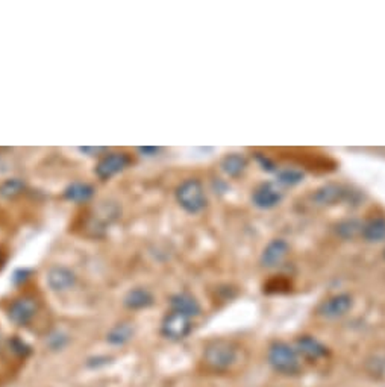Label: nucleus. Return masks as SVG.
<instances>
[{
  "label": "nucleus",
  "mask_w": 385,
  "mask_h": 387,
  "mask_svg": "<svg viewBox=\"0 0 385 387\" xmlns=\"http://www.w3.org/2000/svg\"><path fill=\"white\" fill-rule=\"evenodd\" d=\"M176 201L190 215H197L206 207V195L204 184L196 178L186 179L176 189Z\"/></svg>",
  "instance_id": "nucleus-1"
},
{
  "label": "nucleus",
  "mask_w": 385,
  "mask_h": 387,
  "mask_svg": "<svg viewBox=\"0 0 385 387\" xmlns=\"http://www.w3.org/2000/svg\"><path fill=\"white\" fill-rule=\"evenodd\" d=\"M269 363L282 375H296L300 371L299 354L286 342H274L269 349Z\"/></svg>",
  "instance_id": "nucleus-2"
},
{
  "label": "nucleus",
  "mask_w": 385,
  "mask_h": 387,
  "mask_svg": "<svg viewBox=\"0 0 385 387\" xmlns=\"http://www.w3.org/2000/svg\"><path fill=\"white\" fill-rule=\"evenodd\" d=\"M205 363L214 371H225L237 360V348L232 342L225 339L213 340L208 344L204 353Z\"/></svg>",
  "instance_id": "nucleus-3"
},
{
  "label": "nucleus",
  "mask_w": 385,
  "mask_h": 387,
  "mask_svg": "<svg viewBox=\"0 0 385 387\" xmlns=\"http://www.w3.org/2000/svg\"><path fill=\"white\" fill-rule=\"evenodd\" d=\"M191 319L182 313L172 311L162 319L161 324V333L164 337L170 340H182L186 339L191 333Z\"/></svg>",
  "instance_id": "nucleus-4"
},
{
  "label": "nucleus",
  "mask_w": 385,
  "mask_h": 387,
  "mask_svg": "<svg viewBox=\"0 0 385 387\" xmlns=\"http://www.w3.org/2000/svg\"><path fill=\"white\" fill-rule=\"evenodd\" d=\"M38 311V301L32 297H22L15 299L8 308V316L15 325H27Z\"/></svg>",
  "instance_id": "nucleus-5"
},
{
  "label": "nucleus",
  "mask_w": 385,
  "mask_h": 387,
  "mask_svg": "<svg viewBox=\"0 0 385 387\" xmlns=\"http://www.w3.org/2000/svg\"><path fill=\"white\" fill-rule=\"evenodd\" d=\"M131 164V156L127 154H108L96 165V175L100 179H109L114 175L123 172Z\"/></svg>",
  "instance_id": "nucleus-6"
},
{
  "label": "nucleus",
  "mask_w": 385,
  "mask_h": 387,
  "mask_svg": "<svg viewBox=\"0 0 385 387\" xmlns=\"http://www.w3.org/2000/svg\"><path fill=\"white\" fill-rule=\"evenodd\" d=\"M354 307L352 297L347 293L335 294V297L326 299L325 302L320 304L318 307V315L326 319H337L344 316L346 313H349Z\"/></svg>",
  "instance_id": "nucleus-7"
},
{
  "label": "nucleus",
  "mask_w": 385,
  "mask_h": 387,
  "mask_svg": "<svg viewBox=\"0 0 385 387\" xmlns=\"http://www.w3.org/2000/svg\"><path fill=\"white\" fill-rule=\"evenodd\" d=\"M282 193L272 182H264L252 193V204L260 210H272L281 204Z\"/></svg>",
  "instance_id": "nucleus-8"
},
{
  "label": "nucleus",
  "mask_w": 385,
  "mask_h": 387,
  "mask_svg": "<svg viewBox=\"0 0 385 387\" xmlns=\"http://www.w3.org/2000/svg\"><path fill=\"white\" fill-rule=\"evenodd\" d=\"M288 251L290 246L286 240H282V238H274V240H272L264 247L260 262L264 267H267V269H270V267H276L286 260Z\"/></svg>",
  "instance_id": "nucleus-9"
},
{
  "label": "nucleus",
  "mask_w": 385,
  "mask_h": 387,
  "mask_svg": "<svg viewBox=\"0 0 385 387\" xmlns=\"http://www.w3.org/2000/svg\"><path fill=\"white\" fill-rule=\"evenodd\" d=\"M48 284L55 292H66L76 284V275L64 266H53L48 272Z\"/></svg>",
  "instance_id": "nucleus-10"
},
{
  "label": "nucleus",
  "mask_w": 385,
  "mask_h": 387,
  "mask_svg": "<svg viewBox=\"0 0 385 387\" xmlns=\"http://www.w3.org/2000/svg\"><path fill=\"white\" fill-rule=\"evenodd\" d=\"M296 351L300 357L307 358V360H320V358L326 357L328 348L318 342V340L313 336H302L296 340Z\"/></svg>",
  "instance_id": "nucleus-11"
},
{
  "label": "nucleus",
  "mask_w": 385,
  "mask_h": 387,
  "mask_svg": "<svg viewBox=\"0 0 385 387\" xmlns=\"http://www.w3.org/2000/svg\"><path fill=\"white\" fill-rule=\"evenodd\" d=\"M349 196V191L344 187L337 186V184H326V186L316 190L313 195V201L320 207L334 205L337 202H342Z\"/></svg>",
  "instance_id": "nucleus-12"
},
{
  "label": "nucleus",
  "mask_w": 385,
  "mask_h": 387,
  "mask_svg": "<svg viewBox=\"0 0 385 387\" xmlns=\"http://www.w3.org/2000/svg\"><path fill=\"white\" fill-rule=\"evenodd\" d=\"M170 306L173 311L182 313V315L188 316L190 319L200 315V304L190 293H178L175 297H172Z\"/></svg>",
  "instance_id": "nucleus-13"
},
{
  "label": "nucleus",
  "mask_w": 385,
  "mask_h": 387,
  "mask_svg": "<svg viewBox=\"0 0 385 387\" xmlns=\"http://www.w3.org/2000/svg\"><path fill=\"white\" fill-rule=\"evenodd\" d=\"M361 236L365 242L378 243L385 240V217H373L363 224Z\"/></svg>",
  "instance_id": "nucleus-14"
},
{
  "label": "nucleus",
  "mask_w": 385,
  "mask_h": 387,
  "mask_svg": "<svg viewBox=\"0 0 385 387\" xmlns=\"http://www.w3.org/2000/svg\"><path fill=\"white\" fill-rule=\"evenodd\" d=\"M153 304V294L143 287H136L127 292L125 297V306L132 310H140V308H148Z\"/></svg>",
  "instance_id": "nucleus-15"
},
{
  "label": "nucleus",
  "mask_w": 385,
  "mask_h": 387,
  "mask_svg": "<svg viewBox=\"0 0 385 387\" xmlns=\"http://www.w3.org/2000/svg\"><path fill=\"white\" fill-rule=\"evenodd\" d=\"M220 168L231 178H237L246 170L247 160L240 154H227L220 163Z\"/></svg>",
  "instance_id": "nucleus-16"
},
{
  "label": "nucleus",
  "mask_w": 385,
  "mask_h": 387,
  "mask_svg": "<svg viewBox=\"0 0 385 387\" xmlns=\"http://www.w3.org/2000/svg\"><path fill=\"white\" fill-rule=\"evenodd\" d=\"M94 189L84 182H73L64 190V198L71 202H87L88 199L93 198Z\"/></svg>",
  "instance_id": "nucleus-17"
},
{
  "label": "nucleus",
  "mask_w": 385,
  "mask_h": 387,
  "mask_svg": "<svg viewBox=\"0 0 385 387\" xmlns=\"http://www.w3.org/2000/svg\"><path fill=\"white\" fill-rule=\"evenodd\" d=\"M134 334V328L131 324H118L109 331L106 340L113 345H123L127 340H131Z\"/></svg>",
  "instance_id": "nucleus-18"
},
{
  "label": "nucleus",
  "mask_w": 385,
  "mask_h": 387,
  "mask_svg": "<svg viewBox=\"0 0 385 387\" xmlns=\"http://www.w3.org/2000/svg\"><path fill=\"white\" fill-rule=\"evenodd\" d=\"M363 224L356 219H346L337 225V234L342 238H354L361 234Z\"/></svg>",
  "instance_id": "nucleus-19"
},
{
  "label": "nucleus",
  "mask_w": 385,
  "mask_h": 387,
  "mask_svg": "<svg viewBox=\"0 0 385 387\" xmlns=\"http://www.w3.org/2000/svg\"><path fill=\"white\" fill-rule=\"evenodd\" d=\"M304 178H305L304 172L298 169H282L276 173V181L287 187L298 186V184L304 181Z\"/></svg>",
  "instance_id": "nucleus-20"
},
{
  "label": "nucleus",
  "mask_w": 385,
  "mask_h": 387,
  "mask_svg": "<svg viewBox=\"0 0 385 387\" xmlns=\"http://www.w3.org/2000/svg\"><path fill=\"white\" fill-rule=\"evenodd\" d=\"M23 190H24V182L18 178L6 179L0 184V196L6 199L18 196Z\"/></svg>",
  "instance_id": "nucleus-21"
},
{
  "label": "nucleus",
  "mask_w": 385,
  "mask_h": 387,
  "mask_svg": "<svg viewBox=\"0 0 385 387\" xmlns=\"http://www.w3.org/2000/svg\"><path fill=\"white\" fill-rule=\"evenodd\" d=\"M256 161L260 163L262 170H267V172H274V170H276V165H274L273 161H270L265 155L256 154Z\"/></svg>",
  "instance_id": "nucleus-22"
},
{
  "label": "nucleus",
  "mask_w": 385,
  "mask_h": 387,
  "mask_svg": "<svg viewBox=\"0 0 385 387\" xmlns=\"http://www.w3.org/2000/svg\"><path fill=\"white\" fill-rule=\"evenodd\" d=\"M139 151L146 155V156H155L161 149L160 147H150V146H144V147H139Z\"/></svg>",
  "instance_id": "nucleus-23"
},
{
  "label": "nucleus",
  "mask_w": 385,
  "mask_h": 387,
  "mask_svg": "<svg viewBox=\"0 0 385 387\" xmlns=\"http://www.w3.org/2000/svg\"><path fill=\"white\" fill-rule=\"evenodd\" d=\"M79 151L82 154H90V156H94L99 152H104L105 147H79Z\"/></svg>",
  "instance_id": "nucleus-24"
},
{
  "label": "nucleus",
  "mask_w": 385,
  "mask_h": 387,
  "mask_svg": "<svg viewBox=\"0 0 385 387\" xmlns=\"http://www.w3.org/2000/svg\"><path fill=\"white\" fill-rule=\"evenodd\" d=\"M384 258H385V251H384Z\"/></svg>",
  "instance_id": "nucleus-25"
}]
</instances>
